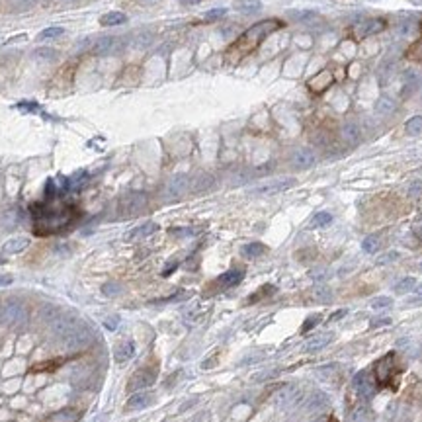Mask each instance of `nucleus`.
Instances as JSON below:
<instances>
[{
	"label": "nucleus",
	"mask_w": 422,
	"mask_h": 422,
	"mask_svg": "<svg viewBox=\"0 0 422 422\" xmlns=\"http://www.w3.org/2000/svg\"><path fill=\"white\" fill-rule=\"evenodd\" d=\"M125 22H127V16L123 12H108L100 18V24L106 27L119 26V24H125Z\"/></svg>",
	"instance_id": "obj_17"
},
{
	"label": "nucleus",
	"mask_w": 422,
	"mask_h": 422,
	"mask_svg": "<svg viewBox=\"0 0 422 422\" xmlns=\"http://www.w3.org/2000/svg\"><path fill=\"white\" fill-rule=\"evenodd\" d=\"M333 342V334H319L315 338H311L305 346V352H317V350H322L324 346H329Z\"/></svg>",
	"instance_id": "obj_16"
},
{
	"label": "nucleus",
	"mask_w": 422,
	"mask_h": 422,
	"mask_svg": "<svg viewBox=\"0 0 422 422\" xmlns=\"http://www.w3.org/2000/svg\"><path fill=\"white\" fill-rule=\"evenodd\" d=\"M10 281H12L10 276H0V285H6V283H10Z\"/></svg>",
	"instance_id": "obj_41"
},
{
	"label": "nucleus",
	"mask_w": 422,
	"mask_h": 422,
	"mask_svg": "<svg viewBox=\"0 0 422 422\" xmlns=\"http://www.w3.org/2000/svg\"><path fill=\"white\" fill-rule=\"evenodd\" d=\"M63 34H64L63 27L53 26V27H47V29H43V31L39 34V39H53V38H59V36H63Z\"/></svg>",
	"instance_id": "obj_30"
},
{
	"label": "nucleus",
	"mask_w": 422,
	"mask_h": 422,
	"mask_svg": "<svg viewBox=\"0 0 422 422\" xmlns=\"http://www.w3.org/2000/svg\"><path fill=\"white\" fill-rule=\"evenodd\" d=\"M317 156L311 149H297L294 154H291V165L294 168H299V170H307L315 165Z\"/></svg>",
	"instance_id": "obj_7"
},
{
	"label": "nucleus",
	"mask_w": 422,
	"mask_h": 422,
	"mask_svg": "<svg viewBox=\"0 0 422 422\" xmlns=\"http://www.w3.org/2000/svg\"><path fill=\"white\" fill-rule=\"evenodd\" d=\"M115 47H117V38H112V36H108V38H100L96 43H94V47H92V51L96 53V55H110V53L115 51Z\"/></svg>",
	"instance_id": "obj_11"
},
{
	"label": "nucleus",
	"mask_w": 422,
	"mask_h": 422,
	"mask_svg": "<svg viewBox=\"0 0 422 422\" xmlns=\"http://www.w3.org/2000/svg\"><path fill=\"white\" fill-rule=\"evenodd\" d=\"M27 246H29V239H27V237H14V239H10V241L4 243V252H8V254H18V252L26 250Z\"/></svg>",
	"instance_id": "obj_12"
},
{
	"label": "nucleus",
	"mask_w": 422,
	"mask_h": 422,
	"mask_svg": "<svg viewBox=\"0 0 422 422\" xmlns=\"http://www.w3.org/2000/svg\"><path fill=\"white\" fill-rule=\"evenodd\" d=\"M313 295H315V299H317V301L327 303V301H331V299H333V289H331V287H327V285H317V287L313 289Z\"/></svg>",
	"instance_id": "obj_25"
},
{
	"label": "nucleus",
	"mask_w": 422,
	"mask_h": 422,
	"mask_svg": "<svg viewBox=\"0 0 422 422\" xmlns=\"http://www.w3.org/2000/svg\"><path fill=\"white\" fill-rule=\"evenodd\" d=\"M401 82H403V98H409V96H412L416 90H418V86H420V77H418V73L416 71H410V69H407V71H403V75H401Z\"/></svg>",
	"instance_id": "obj_5"
},
{
	"label": "nucleus",
	"mask_w": 422,
	"mask_h": 422,
	"mask_svg": "<svg viewBox=\"0 0 422 422\" xmlns=\"http://www.w3.org/2000/svg\"><path fill=\"white\" fill-rule=\"evenodd\" d=\"M395 100L393 98H389V96H381L377 102H375V112L381 115H387L391 114V112H395Z\"/></svg>",
	"instance_id": "obj_18"
},
{
	"label": "nucleus",
	"mask_w": 422,
	"mask_h": 422,
	"mask_svg": "<svg viewBox=\"0 0 422 422\" xmlns=\"http://www.w3.org/2000/svg\"><path fill=\"white\" fill-rule=\"evenodd\" d=\"M264 252H266V246L262 243H250L246 244V246H243V254L246 258H256V256L264 254Z\"/></svg>",
	"instance_id": "obj_21"
},
{
	"label": "nucleus",
	"mask_w": 422,
	"mask_h": 422,
	"mask_svg": "<svg viewBox=\"0 0 422 422\" xmlns=\"http://www.w3.org/2000/svg\"><path fill=\"white\" fill-rule=\"evenodd\" d=\"M393 354H387L385 358H381L375 366V377H377V383L387 385L389 379L393 377Z\"/></svg>",
	"instance_id": "obj_6"
},
{
	"label": "nucleus",
	"mask_w": 422,
	"mask_h": 422,
	"mask_svg": "<svg viewBox=\"0 0 422 422\" xmlns=\"http://www.w3.org/2000/svg\"><path fill=\"white\" fill-rule=\"evenodd\" d=\"M344 315H346V309H340V311H336V313H334V317H331L329 320H338V319H342Z\"/></svg>",
	"instance_id": "obj_39"
},
{
	"label": "nucleus",
	"mask_w": 422,
	"mask_h": 422,
	"mask_svg": "<svg viewBox=\"0 0 422 422\" xmlns=\"http://www.w3.org/2000/svg\"><path fill=\"white\" fill-rule=\"evenodd\" d=\"M319 322H320L319 315H317V317H311V319H307V320H305V324H303V333H307L311 327H317Z\"/></svg>",
	"instance_id": "obj_36"
},
{
	"label": "nucleus",
	"mask_w": 422,
	"mask_h": 422,
	"mask_svg": "<svg viewBox=\"0 0 422 422\" xmlns=\"http://www.w3.org/2000/svg\"><path fill=\"white\" fill-rule=\"evenodd\" d=\"M393 305V299L391 297H377L373 303H371V307L373 309H385V307H391Z\"/></svg>",
	"instance_id": "obj_33"
},
{
	"label": "nucleus",
	"mask_w": 422,
	"mask_h": 422,
	"mask_svg": "<svg viewBox=\"0 0 422 422\" xmlns=\"http://www.w3.org/2000/svg\"><path fill=\"white\" fill-rule=\"evenodd\" d=\"M115 356V362H127L131 356H133V342H125V344H119L117 348H115L114 352Z\"/></svg>",
	"instance_id": "obj_19"
},
{
	"label": "nucleus",
	"mask_w": 422,
	"mask_h": 422,
	"mask_svg": "<svg viewBox=\"0 0 422 422\" xmlns=\"http://www.w3.org/2000/svg\"><path fill=\"white\" fill-rule=\"evenodd\" d=\"M154 231H158V225L151 221V223H145V225L137 227V229L131 233V237H137V239H141V237H149V235H153Z\"/></svg>",
	"instance_id": "obj_24"
},
{
	"label": "nucleus",
	"mask_w": 422,
	"mask_h": 422,
	"mask_svg": "<svg viewBox=\"0 0 422 422\" xmlns=\"http://www.w3.org/2000/svg\"><path fill=\"white\" fill-rule=\"evenodd\" d=\"M407 57L410 61H416V63H422V39L412 43L409 49H407Z\"/></svg>",
	"instance_id": "obj_29"
},
{
	"label": "nucleus",
	"mask_w": 422,
	"mask_h": 422,
	"mask_svg": "<svg viewBox=\"0 0 422 422\" xmlns=\"http://www.w3.org/2000/svg\"><path fill=\"white\" fill-rule=\"evenodd\" d=\"M235 8L241 14H256L262 10L260 0H235Z\"/></svg>",
	"instance_id": "obj_14"
},
{
	"label": "nucleus",
	"mask_w": 422,
	"mask_h": 422,
	"mask_svg": "<svg viewBox=\"0 0 422 422\" xmlns=\"http://www.w3.org/2000/svg\"><path fill=\"white\" fill-rule=\"evenodd\" d=\"M34 57H36V59H47V61H49V59H55V57H57V51H55V49H49V47H39V49L34 51Z\"/></svg>",
	"instance_id": "obj_31"
},
{
	"label": "nucleus",
	"mask_w": 422,
	"mask_h": 422,
	"mask_svg": "<svg viewBox=\"0 0 422 422\" xmlns=\"http://www.w3.org/2000/svg\"><path fill=\"white\" fill-rule=\"evenodd\" d=\"M354 387L364 399H371L375 393V381H373V377H370L368 371H362L354 377Z\"/></svg>",
	"instance_id": "obj_4"
},
{
	"label": "nucleus",
	"mask_w": 422,
	"mask_h": 422,
	"mask_svg": "<svg viewBox=\"0 0 422 422\" xmlns=\"http://www.w3.org/2000/svg\"><path fill=\"white\" fill-rule=\"evenodd\" d=\"M389 322H391L389 319H379V320H373L371 327H381V324H389Z\"/></svg>",
	"instance_id": "obj_40"
},
{
	"label": "nucleus",
	"mask_w": 422,
	"mask_h": 422,
	"mask_svg": "<svg viewBox=\"0 0 422 422\" xmlns=\"http://www.w3.org/2000/svg\"><path fill=\"white\" fill-rule=\"evenodd\" d=\"M420 190H422V182H414V184L410 186L409 193H410V196H418V193H420Z\"/></svg>",
	"instance_id": "obj_38"
},
{
	"label": "nucleus",
	"mask_w": 422,
	"mask_h": 422,
	"mask_svg": "<svg viewBox=\"0 0 422 422\" xmlns=\"http://www.w3.org/2000/svg\"><path fill=\"white\" fill-rule=\"evenodd\" d=\"M151 41H153V36L145 31V34H139V36H137V39H135V45H137V47H147Z\"/></svg>",
	"instance_id": "obj_34"
},
{
	"label": "nucleus",
	"mask_w": 422,
	"mask_h": 422,
	"mask_svg": "<svg viewBox=\"0 0 422 422\" xmlns=\"http://www.w3.org/2000/svg\"><path fill=\"white\" fill-rule=\"evenodd\" d=\"M385 27H387V22L383 18H366L352 27V38L366 39L370 36H375V34H381Z\"/></svg>",
	"instance_id": "obj_2"
},
{
	"label": "nucleus",
	"mask_w": 422,
	"mask_h": 422,
	"mask_svg": "<svg viewBox=\"0 0 422 422\" xmlns=\"http://www.w3.org/2000/svg\"><path fill=\"white\" fill-rule=\"evenodd\" d=\"M362 248H364V252H368V254L377 252V250H379V237H375V235L366 237V239L362 241Z\"/></svg>",
	"instance_id": "obj_22"
},
{
	"label": "nucleus",
	"mask_w": 422,
	"mask_h": 422,
	"mask_svg": "<svg viewBox=\"0 0 422 422\" xmlns=\"http://www.w3.org/2000/svg\"><path fill=\"white\" fill-rule=\"evenodd\" d=\"M333 84V77H331V73L329 71H322V73H319L315 78H311L307 82V86L311 88V92H317V94H320V92H324V90L329 88Z\"/></svg>",
	"instance_id": "obj_10"
},
{
	"label": "nucleus",
	"mask_w": 422,
	"mask_h": 422,
	"mask_svg": "<svg viewBox=\"0 0 422 422\" xmlns=\"http://www.w3.org/2000/svg\"><path fill=\"white\" fill-rule=\"evenodd\" d=\"M291 18H295L297 22H303V24H315L317 20H320L317 12H291Z\"/></svg>",
	"instance_id": "obj_27"
},
{
	"label": "nucleus",
	"mask_w": 422,
	"mask_h": 422,
	"mask_svg": "<svg viewBox=\"0 0 422 422\" xmlns=\"http://www.w3.org/2000/svg\"><path fill=\"white\" fill-rule=\"evenodd\" d=\"M414 289H418V294H422V285L420 287H414Z\"/></svg>",
	"instance_id": "obj_44"
},
{
	"label": "nucleus",
	"mask_w": 422,
	"mask_h": 422,
	"mask_svg": "<svg viewBox=\"0 0 422 422\" xmlns=\"http://www.w3.org/2000/svg\"><path fill=\"white\" fill-rule=\"evenodd\" d=\"M295 186V178H280V180H272V182H266L262 186H258L254 190V193H262V196H270V193H280L285 192L289 188Z\"/></svg>",
	"instance_id": "obj_3"
},
{
	"label": "nucleus",
	"mask_w": 422,
	"mask_h": 422,
	"mask_svg": "<svg viewBox=\"0 0 422 422\" xmlns=\"http://www.w3.org/2000/svg\"><path fill=\"white\" fill-rule=\"evenodd\" d=\"M418 237L422 239V229H418Z\"/></svg>",
	"instance_id": "obj_45"
},
{
	"label": "nucleus",
	"mask_w": 422,
	"mask_h": 422,
	"mask_svg": "<svg viewBox=\"0 0 422 422\" xmlns=\"http://www.w3.org/2000/svg\"><path fill=\"white\" fill-rule=\"evenodd\" d=\"M186 188H188V178H186L184 174H180V176H174V178L170 180V184H168V193L174 196V198H178V196H182V193L186 192Z\"/></svg>",
	"instance_id": "obj_13"
},
{
	"label": "nucleus",
	"mask_w": 422,
	"mask_h": 422,
	"mask_svg": "<svg viewBox=\"0 0 422 422\" xmlns=\"http://www.w3.org/2000/svg\"><path fill=\"white\" fill-rule=\"evenodd\" d=\"M414 287H416V280H414V278H403V280L395 285V291L397 294H409V291H412Z\"/></svg>",
	"instance_id": "obj_26"
},
{
	"label": "nucleus",
	"mask_w": 422,
	"mask_h": 422,
	"mask_svg": "<svg viewBox=\"0 0 422 422\" xmlns=\"http://www.w3.org/2000/svg\"><path fill=\"white\" fill-rule=\"evenodd\" d=\"M395 73V59H387L379 69V84H387V80Z\"/></svg>",
	"instance_id": "obj_20"
},
{
	"label": "nucleus",
	"mask_w": 422,
	"mask_h": 422,
	"mask_svg": "<svg viewBox=\"0 0 422 422\" xmlns=\"http://www.w3.org/2000/svg\"><path fill=\"white\" fill-rule=\"evenodd\" d=\"M137 2H141V4H153L156 0H137Z\"/></svg>",
	"instance_id": "obj_42"
},
{
	"label": "nucleus",
	"mask_w": 422,
	"mask_h": 422,
	"mask_svg": "<svg viewBox=\"0 0 422 422\" xmlns=\"http://www.w3.org/2000/svg\"><path fill=\"white\" fill-rule=\"evenodd\" d=\"M311 278L317 281H322L327 278V270H317V272H311Z\"/></svg>",
	"instance_id": "obj_37"
},
{
	"label": "nucleus",
	"mask_w": 422,
	"mask_h": 422,
	"mask_svg": "<svg viewBox=\"0 0 422 422\" xmlns=\"http://www.w3.org/2000/svg\"><path fill=\"white\" fill-rule=\"evenodd\" d=\"M243 278H244L243 270L233 268V270H229V272H225L223 276H219L217 280L213 281V285H215L217 289H227V287H233V285L241 283V280H243Z\"/></svg>",
	"instance_id": "obj_8"
},
{
	"label": "nucleus",
	"mask_w": 422,
	"mask_h": 422,
	"mask_svg": "<svg viewBox=\"0 0 422 422\" xmlns=\"http://www.w3.org/2000/svg\"><path fill=\"white\" fill-rule=\"evenodd\" d=\"M154 381V371L153 370H139L133 375V381H131V389L133 387H145V385H151Z\"/></svg>",
	"instance_id": "obj_15"
},
{
	"label": "nucleus",
	"mask_w": 422,
	"mask_h": 422,
	"mask_svg": "<svg viewBox=\"0 0 422 422\" xmlns=\"http://www.w3.org/2000/svg\"><path fill=\"white\" fill-rule=\"evenodd\" d=\"M280 27H283V22L278 20V18H270V20H264V22L254 24L252 27H248L243 36L227 49L225 59H227L229 63H239V61L244 59L246 55H250L252 51H256L258 45L268 38L270 34L278 31Z\"/></svg>",
	"instance_id": "obj_1"
},
{
	"label": "nucleus",
	"mask_w": 422,
	"mask_h": 422,
	"mask_svg": "<svg viewBox=\"0 0 422 422\" xmlns=\"http://www.w3.org/2000/svg\"><path fill=\"white\" fill-rule=\"evenodd\" d=\"M331 223H333V215H331L329 211H320V213H317V215L313 217V221H311L313 227H327V225H331Z\"/></svg>",
	"instance_id": "obj_28"
},
{
	"label": "nucleus",
	"mask_w": 422,
	"mask_h": 422,
	"mask_svg": "<svg viewBox=\"0 0 422 422\" xmlns=\"http://www.w3.org/2000/svg\"><path fill=\"white\" fill-rule=\"evenodd\" d=\"M420 31H422V22H420Z\"/></svg>",
	"instance_id": "obj_46"
},
{
	"label": "nucleus",
	"mask_w": 422,
	"mask_h": 422,
	"mask_svg": "<svg viewBox=\"0 0 422 422\" xmlns=\"http://www.w3.org/2000/svg\"><path fill=\"white\" fill-rule=\"evenodd\" d=\"M225 14H227V8H213V10H209L205 14L204 20L205 22H215V20H221Z\"/></svg>",
	"instance_id": "obj_32"
},
{
	"label": "nucleus",
	"mask_w": 422,
	"mask_h": 422,
	"mask_svg": "<svg viewBox=\"0 0 422 422\" xmlns=\"http://www.w3.org/2000/svg\"><path fill=\"white\" fill-rule=\"evenodd\" d=\"M184 4H196V2H200V0H182Z\"/></svg>",
	"instance_id": "obj_43"
},
{
	"label": "nucleus",
	"mask_w": 422,
	"mask_h": 422,
	"mask_svg": "<svg viewBox=\"0 0 422 422\" xmlns=\"http://www.w3.org/2000/svg\"><path fill=\"white\" fill-rule=\"evenodd\" d=\"M340 135L342 139L348 143V145H358L360 139H362V129H360L358 123L354 121H346L344 125L340 127Z\"/></svg>",
	"instance_id": "obj_9"
},
{
	"label": "nucleus",
	"mask_w": 422,
	"mask_h": 422,
	"mask_svg": "<svg viewBox=\"0 0 422 422\" xmlns=\"http://www.w3.org/2000/svg\"><path fill=\"white\" fill-rule=\"evenodd\" d=\"M397 258H399V252H387V254L377 258V266H385V264L393 262V260H397Z\"/></svg>",
	"instance_id": "obj_35"
},
{
	"label": "nucleus",
	"mask_w": 422,
	"mask_h": 422,
	"mask_svg": "<svg viewBox=\"0 0 422 422\" xmlns=\"http://www.w3.org/2000/svg\"><path fill=\"white\" fill-rule=\"evenodd\" d=\"M405 129H407L409 135H420L422 133V115L410 117L409 121H407V125H405Z\"/></svg>",
	"instance_id": "obj_23"
}]
</instances>
